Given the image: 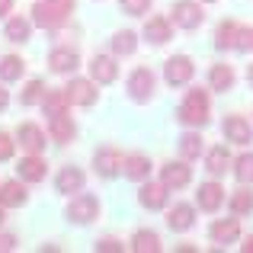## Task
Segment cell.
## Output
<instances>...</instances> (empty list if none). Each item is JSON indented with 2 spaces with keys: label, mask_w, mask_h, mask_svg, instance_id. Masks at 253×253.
<instances>
[{
  "label": "cell",
  "mask_w": 253,
  "mask_h": 253,
  "mask_svg": "<svg viewBox=\"0 0 253 253\" xmlns=\"http://www.w3.org/2000/svg\"><path fill=\"white\" fill-rule=\"evenodd\" d=\"M68 106H71V99H68V93L64 90H51V93H45V99H42V109H45V116H64L68 112Z\"/></svg>",
  "instance_id": "obj_25"
},
{
  "label": "cell",
  "mask_w": 253,
  "mask_h": 253,
  "mask_svg": "<svg viewBox=\"0 0 253 253\" xmlns=\"http://www.w3.org/2000/svg\"><path fill=\"white\" fill-rule=\"evenodd\" d=\"M29 202V192H26V186L19 183V179H6L3 186H0V205L3 209H19V205Z\"/></svg>",
  "instance_id": "obj_15"
},
{
  "label": "cell",
  "mask_w": 253,
  "mask_h": 253,
  "mask_svg": "<svg viewBox=\"0 0 253 253\" xmlns=\"http://www.w3.org/2000/svg\"><path fill=\"white\" fill-rule=\"evenodd\" d=\"M179 154H183V161H196L202 154V135L199 131H186L179 138Z\"/></svg>",
  "instance_id": "obj_30"
},
{
  "label": "cell",
  "mask_w": 253,
  "mask_h": 253,
  "mask_svg": "<svg viewBox=\"0 0 253 253\" xmlns=\"http://www.w3.org/2000/svg\"><path fill=\"white\" fill-rule=\"evenodd\" d=\"M209 234H211V241H215V244H234L237 237H241V221H237V218L215 221V224L209 228Z\"/></svg>",
  "instance_id": "obj_19"
},
{
  "label": "cell",
  "mask_w": 253,
  "mask_h": 253,
  "mask_svg": "<svg viewBox=\"0 0 253 253\" xmlns=\"http://www.w3.org/2000/svg\"><path fill=\"white\" fill-rule=\"evenodd\" d=\"M228 164H231V154H228V148H224V144L211 148L209 157H205V170H209L211 176H221V173L228 170Z\"/></svg>",
  "instance_id": "obj_26"
},
{
  "label": "cell",
  "mask_w": 253,
  "mask_h": 253,
  "mask_svg": "<svg viewBox=\"0 0 253 253\" xmlns=\"http://www.w3.org/2000/svg\"><path fill=\"white\" fill-rule=\"evenodd\" d=\"M10 10H13V0H0V16H6Z\"/></svg>",
  "instance_id": "obj_41"
},
{
  "label": "cell",
  "mask_w": 253,
  "mask_h": 253,
  "mask_svg": "<svg viewBox=\"0 0 253 253\" xmlns=\"http://www.w3.org/2000/svg\"><path fill=\"white\" fill-rule=\"evenodd\" d=\"M247 77H250V84H253V64H250V71H247Z\"/></svg>",
  "instance_id": "obj_43"
},
{
  "label": "cell",
  "mask_w": 253,
  "mask_h": 253,
  "mask_svg": "<svg viewBox=\"0 0 253 253\" xmlns=\"http://www.w3.org/2000/svg\"><path fill=\"white\" fill-rule=\"evenodd\" d=\"M3 218H6V215H3V205H0V224H3Z\"/></svg>",
  "instance_id": "obj_44"
},
{
  "label": "cell",
  "mask_w": 253,
  "mask_h": 253,
  "mask_svg": "<svg viewBox=\"0 0 253 253\" xmlns=\"http://www.w3.org/2000/svg\"><path fill=\"white\" fill-rule=\"evenodd\" d=\"M161 179L167 183V189H183V186H189V179H192V170L186 167L183 161H170V164H164V170H161Z\"/></svg>",
  "instance_id": "obj_11"
},
{
  "label": "cell",
  "mask_w": 253,
  "mask_h": 253,
  "mask_svg": "<svg viewBox=\"0 0 253 253\" xmlns=\"http://www.w3.org/2000/svg\"><path fill=\"white\" fill-rule=\"evenodd\" d=\"M68 221H74V224H90L93 218L99 215V202H96V196H90V192H77L74 199L68 202Z\"/></svg>",
  "instance_id": "obj_4"
},
{
  "label": "cell",
  "mask_w": 253,
  "mask_h": 253,
  "mask_svg": "<svg viewBox=\"0 0 253 253\" xmlns=\"http://www.w3.org/2000/svg\"><path fill=\"white\" fill-rule=\"evenodd\" d=\"M64 93H68L71 106H93L96 103V81H84V77H77V81H71L64 86Z\"/></svg>",
  "instance_id": "obj_8"
},
{
  "label": "cell",
  "mask_w": 253,
  "mask_h": 253,
  "mask_svg": "<svg viewBox=\"0 0 253 253\" xmlns=\"http://www.w3.org/2000/svg\"><path fill=\"white\" fill-rule=\"evenodd\" d=\"M167 224H170V231H189L192 224H196V209L192 205H173L170 209V215H167Z\"/></svg>",
  "instance_id": "obj_20"
},
{
  "label": "cell",
  "mask_w": 253,
  "mask_h": 253,
  "mask_svg": "<svg viewBox=\"0 0 253 253\" xmlns=\"http://www.w3.org/2000/svg\"><path fill=\"white\" fill-rule=\"evenodd\" d=\"M215 45L221 51H247L250 48V29L237 26L234 19H224L215 32Z\"/></svg>",
  "instance_id": "obj_3"
},
{
  "label": "cell",
  "mask_w": 253,
  "mask_h": 253,
  "mask_svg": "<svg viewBox=\"0 0 253 253\" xmlns=\"http://www.w3.org/2000/svg\"><path fill=\"white\" fill-rule=\"evenodd\" d=\"M250 48H253V29H250Z\"/></svg>",
  "instance_id": "obj_45"
},
{
  "label": "cell",
  "mask_w": 253,
  "mask_h": 253,
  "mask_svg": "<svg viewBox=\"0 0 253 253\" xmlns=\"http://www.w3.org/2000/svg\"><path fill=\"white\" fill-rule=\"evenodd\" d=\"M209 116H211V103H209V93L205 90H189L179 106V122L183 125H192V128H202L209 125Z\"/></svg>",
  "instance_id": "obj_2"
},
{
  "label": "cell",
  "mask_w": 253,
  "mask_h": 253,
  "mask_svg": "<svg viewBox=\"0 0 253 253\" xmlns=\"http://www.w3.org/2000/svg\"><path fill=\"white\" fill-rule=\"evenodd\" d=\"M122 173L128 179H148L151 176V161L144 154H128L122 161Z\"/></svg>",
  "instance_id": "obj_23"
},
{
  "label": "cell",
  "mask_w": 253,
  "mask_h": 253,
  "mask_svg": "<svg viewBox=\"0 0 253 253\" xmlns=\"http://www.w3.org/2000/svg\"><path fill=\"white\" fill-rule=\"evenodd\" d=\"M6 39L10 42H29V36H32V23L29 19H23V16H13V19H6Z\"/></svg>",
  "instance_id": "obj_28"
},
{
  "label": "cell",
  "mask_w": 253,
  "mask_h": 253,
  "mask_svg": "<svg viewBox=\"0 0 253 253\" xmlns=\"http://www.w3.org/2000/svg\"><path fill=\"white\" fill-rule=\"evenodd\" d=\"M119 3H122V10L128 13V16H144L148 6H151V0H119Z\"/></svg>",
  "instance_id": "obj_36"
},
{
  "label": "cell",
  "mask_w": 253,
  "mask_h": 253,
  "mask_svg": "<svg viewBox=\"0 0 253 253\" xmlns=\"http://www.w3.org/2000/svg\"><path fill=\"white\" fill-rule=\"evenodd\" d=\"M16 138H19V148L29 151V154H39V151L45 148V135H42V128H39V125H32V122L19 125Z\"/></svg>",
  "instance_id": "obj_18"
},
{
  "label": "cell",
  "mask_w": 253,
  "mask_h": 253,
  "mask_svg": "<svg viewBox=\"0 0 253 253\" xmlns=\"http://www.w3.org/2000/svg\"><path fill=\"white\" fill-rule=\"evenodd\" d=\"M16 173H19V179H23V183H42V179H45V173H48V167H45V161H42V157L29 154V157H23V161H19Z\"/></svg>",
  "instance_id": "obj_17"
},
{
  "label": "cell",
  "mask_w": 253,
  "mask_h": 253,
  "mask_svg": "<svg viewBox=\"0 0 253 253\" xmlns=\"http://www.w3.org/2000/svg\"><path fill=\"white\" fill-rule=\"evenodd\" d=\"M138 202L144 205V209H151V211H157V209H164L167 205V183H144L141 186V192H138Z\"/></svg>",
  "instance_id": "obj_12"
},
{
  "label": "cell",
  "mask_w": 253,
  "mask_h": 253,
  "mask_svg": "<svg viewBox=\"0 0 253 253\" xmlns=\"http://www.w3.org/2000/svg\"><path fill=\"white\" fill-rule=\"evenodd\" d=\"M234 176L241 179L244 186L253 183V154H241V157H237V164H234Z\"/></svg>",
  "instance_id": "obj_34"
},
{
  "label": "cell",
  "mask_w": 253,
  "mask_h": 253,
  "mask_svg": "<svg viewBox=\"0 0 253 253\" xmlns=\"http://www.w3.org/2000/svg\"><path fill=\"white\" fill-rule=\"evenodd\" d=\"M192 74H196V64H192L189 55H173L164 64V77H167L170 86H186L192 81Z\"/></svg>",
  "instance_id": "obj_5"
},
{
  "label": "cell",
  "mask_w": 253,
  "mask_h": 253,
  "mask_svg": "<svg viewBox=\"0 0 253 253\" xmlns=\"http://www.w3.org/2000/svg\"><path fill=\"white\" fill-rule=\"evenodd\" d=\"M42 99H45V84L42 81H29L26 90H23V96H19V103L23 106H36V103H42Z\"/></svg>",
  "instance_id": "obj_33"
},
{
  "label": "cell",
  "mask_w": 253,
  "mask_h": 253,
  "mask_svg": "<svg viewBox=\"0 0 253 253\" xmlns=\"http://www.w3.org/2000/svg\"><path fill=\"white\" fill-rule=\"evenodd\" d=\"M144 39H148V42H154V45H164L170 39V19L151 16L148 23H144Z\"/></svg>",
  "instance_id": "obj_24"
},
{
  "label": "cell",
  "mask_w": 253,
  "mask_h": 253,
  "mask_svg": "<svg viewBox=\"0 0 253 253\" xmlns=\"http://www.w3.org/2000/svg\"><path fill=\"white\" fill-rule=\"evenodd\" d=\"M131 250L135 253H161V237L154 231H138L131 237Z\"/></svg>",
  "instance_id": "obj_29"
},
{
  "label": "cell",
  "mask_w": 253,
  "mask_h": 253,
  "mask_svg": "<svg viewBox=\"0 0 253 253\" xmlns=\"http://www.w3.org/2000/svg\"><path fill=\"white\" fill-rule=\"evenodd\" d=\"M128 96L135 103H148L154 96V71L151 68H135L128 77Z\"/></svg>",
  "instance_id": "obj_6"
},
{
  "label": "cell",
  "mask_w": 253,
  "mask_h": 253,
  "mask_svg": "<svg viewBox=\"0 0 253 253\" xmlns=\"http://www.w3.org/2000/svg\"><path fill=\"white\" fill-rule=\"evenodd\" d=\"M13 247H16V237H13V234H0V253H6Z\"/></svg>",
  "instance_id": "obj_39"
},
{
  "label": "cell",
  "mask_w": 253,
  "mask_h": 253,
  "mask_svg": "<svg viewBox=\"0 0 253 253\" xmlns=\"http://www.w3.org/2000/svg\"><path fill=\"white\" fill-rule=\"evenodd\" d=\"M74 122H71V116L64 112V116H51V125H48V135H51V141H58V144H68L71 138H74Z\"/></svg>",
  "instance_id": "obj_22"
},
{
  "label": "cell",
  "mask_w": 253,
  "mask_h": 253,
  "mask_svg": "<svg viewBox=\"0 0 253 253\" xmlns=\"http://www.w3.org/2000/svg\"><path fill=\"white\" fill-rule=\"evenodd\" d=\"M170 13H173V23H176L179 29H199L202 19H205L202 6H199L196 0H176Z\"/></svg>",
  "instance_id": "obj_7"
},
{
  "label": "cell",
  "mask_w": 253,
  "mask_h": 253,
  "mask_svg": "<svg viewBox=\"0 0 253 253\" xmlns=\"http://www.w3.org/2000/svg\"><path fill=\"white\" fill-rule=\"evenodd\" d=\"M13 148H16V141H13L6 131H0V161H10V157H13Z\"/></svg>",
  "instance_id": "obj_37"
},
{
  "label": "cell",
  "mask_w": 253,
  "mask_h": 253,
  "mask_svg": "<svg viewBox=\"0 0 253 253\" xmlns=\"http://www.w3.org/2000/svg\"><path fill=\"white\" fill-rule=\"evenodd\" d=\"M71 10H74V0H39L32 6V23L42 29H58L71 19Z\"/></svg>",
  "instance_id": "obj_1"
},
{
  "label": "cell",
  "mask_w": 253,
  "mask_h": 253,
  "mask_svg": "<svg viewBox=\"0 0 253 253\" xmlns=\"http://www.w3.org/2000/svg\"><path fill=\"white\" fill-rule=\"evenodd\" d=\"M209 84H211V90L228 93L231 86H234V71H231V64H215L211 74H209Z\"/></svg>",
  "instance_id": "obj_27"
},
{
  "label": "cell",
  "mask_w": 253,
  "mask_h": 253,
  "mask_svg": "<svg viewBox=\"0 0 253 253\" xmlns=\"http://www.w3.org/2000/svg\"><path fill=\"white\" fill-rule=\"evenodd\" d=\"M135 48H138V36L131 29L112 36V51H116V55H135Z\"/></svg>",
  "instance_id": "obj_31"
},
{
  "label": "cell",
  "mask_w": 253,
  "mask_h": 253,
  "mask_svg": "<svg viewBox=\"0 0 253 253\" xmlns=\"http://www.w3.org/2000/svg\"><path fill=\"white\" fill-rule=\"evenodd\" d=\"M196 202H199V209H205V211H218L224 205V189L218 183H202L199 192H196Z\"/></svg>",
  "instance_id": "obj_16"
},
{
  "label": "cell",
  "mask_w": 253,
  "mask_h": 253,
  "mask_svg": "<svg viewBox=\"0 0 253 253\" xmlns=\"http://www.w3.org/2000/svg\"><path fill=\"white\" fill-rule=\"evenodd\" d=\"M96 250L99 253H122V244H116V241H99Z\"/></svg>",
  "instance_id": "obj_38"
},
{
  "label": "cell",
  "mask_w": 253,
  "mask_h": 253,
  "mask_svg": "<svg viewBox=\"0 0 253 253\" xmlns=\"http://www.w3.org/2000/svg\"><path fill=\"white\" fill-rule=\"evenodd\" d=\"M122 161H125V157L119 154L116 148H99L96 154H93V167H96V173L103 179H112V176H116V173L122 170Z\"/></svg>",
  "instance_id": "obj_9"
},
{
  "label": "cell",
  "mask_w": 253,
  "mask_h": 253,
  "mask_svg": "<svg viewBox=\"0 0 253 253\" xmlns=\"http://www.w3.org/2000/svg\"><path fill=\"white\" fill-rule=\"evenodd\" d=\"M224 138H228L231 144H250L253 141V131H250V122L244 116H228L221 125Z\"/></svg>",
  "instance_id": "obj_10"
},
{
  "label": "cell",
  "mask_w": 253,
  "mask_h": 253,
  "mask_svg": "<svg viewBox=\"0 0 253 253\" xmlns=\"http://www.w3.org/2000/svg\"><path fill=\"white\" fill-rule=\"evenodd\" d=\"M77 64H81V55H77L74 48H55L48 55V68L55 71V74H74Z\"/></svg>",
  "instance_id": "obj_13"
},
{
  "label": "cell",
  "mask_w": 253,
  "mask_h": 253,
  "mask_svg": "<svg viewBox=\"0 0 253 253\" xmlns=\"http://www.w3.org/2000/svg\"><path fill=\"white\" fill-rule=\"evenodd\" d=\"M244 253H253V237H247V244H244Z\"/></svg>",
  "instance_id": "obj_42"
},
{
  "label": "cell",
  "mask_w": 253,
  "mask_h": 253,
  "mask_svg": "<svg viewBox=\"0 0 253 253\" xmlns=\"http://www.w3.org/2000/svg\"><path fill=\"white\" fill-rule=\"evenodd\" d=\"M90 77L96 84H112L119 77V64H116V58H109V55H96L90 61Z\"/></svg>",
  "instance_id": "obj_14"
},
{
  "label": "cell",
  "mask_w": 253,
  "mask_h": 253,
  "mask_svg": "<svg viewBox=\"0 0 253 253\" xmlns=\"http://www.w3.org/2000/svg\"><path fill=\"white\" fill-rule=\"evenodd\" d=\"M26 71V61L16 55H6L3 61H0V81H19Z\"/></svg>",
  "instance_id": "obj_32"
},
{
  "label": "cell",
  "mask_w": 253,
  "mask_h": 253,
  "mask_svg": "<svg viewBox=\"0 0 253 253\" xmlns=\"http://www.w3.org/2000/svg\"><path fill=\"white\" fill-rule=\"evenodd\" d=\"M205 3H215V0H205Z\"/></svg>",
  "instance_id": "obj_46"
},
{
  "label": "cell",
  "mask_w": 253,
  "mask_h": 253,
  "mask_svg": "<svg viewBox=\"0 0 253 253\" xmlns=\"http://www.w3.org/2000/svg\"><path fill=\"white\" fill-rule=\"evenodd\" d=\"M6 106H10V93H6V90H3V86H0V112H3V109H6Z\"/></svg>",
  "instance_id": "obj_40"
},
{
  "label": "cell",
  "mask_w": 253,
  "mask_h": 253,
  "mask_svg": "<svg viewBox=\"0 0 253 253\" xmlns=\"http://www.w3.org/2000/svg\"><path fill=\"white\" fill-rule=\"evenodd\" d=\"M231 211H234V215H247V211H253V192L250 189L234 192V199H231Z\"/></svg>",
  "instance_id": "obj_35"
},
{
  "label": "cell",
  "mask_w": 253,
  "mask_h": 253,
  "mask_svg": "<svg viewBox=\"0 0 253 253\" xmlns=\"http://www.w3.org/2000/svg\"><path fill=\"white\" fill-rule=\"evenodd\" d=\"M55 189L64 192V196H71V192H81V189H84V170L64 167L61 173H58V179H55Z\"/></svg>",
  "instance_id": "obj_21"
}]
</instances>
